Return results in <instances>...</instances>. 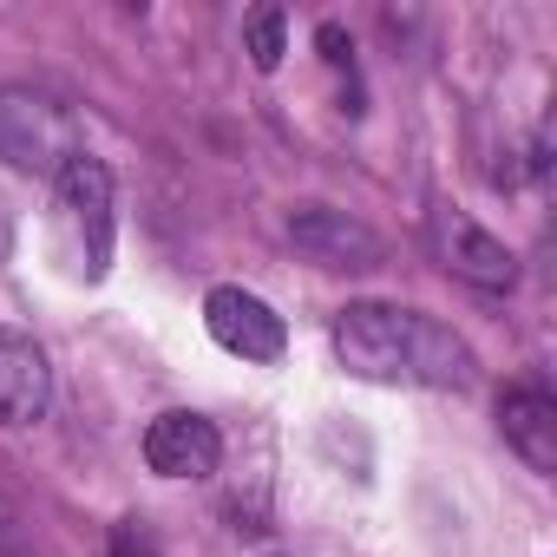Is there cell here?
I'll use <instances>...</instances> for the list:
<instances>
[{
  "mask_svg": "<svg viewBox=\"0 0 557 557\" xmlns=\"http://www.w3.org/2000/svg\"><path fill=\"white\" fill-rule=\"evenodd\" d=\"M106 557H158V537L145 518H119L112 537H106Z\"/></svg>",
  "mask_w": 557,
  "mask_h": 557,
  "instance_id": "obj_11",
  "label": "cell"
},
{
  "mask_svg": "<svg viewBox=\"0 0 557 557\" xmlns=\"http://www.w3.org/2000/svg\"><path fill=\"white\" fill-rule=\"evenodd\" d=\"M335 342V361L355 374V381H374V387H446V394H466L479 381V361L472 348L420 315V309H400V302H348L329 329Z\"/></svg>",
  "mask_w": 557,
  "mask_h": 557,
  "instance_id": "obj_1",
  "label": "cell"
},
{
  "mask_svg": "<svg viewBox=\"0 0 557 557\" xmlns=\"http://www.w3.org/2000/svg\"><path fill=\"white\" fill-rule=\"evenodd\" d=\"M426 243H433V256H440L446 275H459V283H472L485 296H505L518 283V256L479 216H466L459 203H433L426 210Z\"/></svg>",
  "mask_w": 557,
  "mask_h": 557,
  "instance_id": "obj_3",
  "label": "cell"
},
{
  "mask_svg": "<svg viewBox=\"0 0 557 557\" xmlns=\"http://www.w3.org/2000/svg\"><path fill=\"white\" fill-rule=\"evenodd\" d=\"M243 47H249V66L256 73H275V66H283V53H289V14L283 8H256L243 21Z\"/></svg>",
  "mask_w": 557,
  "mask_h": 557,
  "instance_id": "obj_10",
  "label": "cell"
},
{
  "mask_svg": "<svg viewBox=\"0 0 557 557\" xmlns=\"http://www.w3.org/2000/svg\"><path fill=\"white\" fill-rule=\"evenodd\" d=\"M203 329H210V342H216L223 355H236V361H256V368L283 361V348H289V329H283V315H275L262 296L236 289V283H216V289L203 296Z\"/></svg>",
  "mask_w": 557,
  "mask_h": 557,
  "instance_id": "obj_4",
  "label": "cell"
},
{
  "mask_svg": "<svg viewBox=\"0 0 557 557\" xmlns=\"http://www.w3.org/2000/svg\"><path fill=\"white\" fill-rule=\"evenodd\" d=\"M498 433L531 472H557V400L544 387H505L498 394Z\"/></svg>",
  "mask_w": 557,
  "mask_h": 557,
  "instance_id": "obj_9",
  "label": "cell"
},
{
  "mask_svg": "<svg viewBox=\"0 0 557 557\" xmlns=\"http://www.w3.org/2000/svg\"><path fill=\"white\" fill-rule=\"evenodd\" d=\"M79 151L73 138V112L27 79L0 86V158H8L21 177H60V164Z\"/></svg>",
  "mask_w": 557,
  "mask_h": 557,
  "instance_id": "obj_2",
  "label": "cell"
},
{
  "mask_svg": "<svg viewBox=\"0 0 557 557\" xmlns=\"http://www.w3.org/2000/svg\"><path fill=\"white\" fill-rule=\"evenodd\" d=\"M53 407V361L34 335L0 329V426H40Z\"/></svg>",
  "mask_w": 557,
  "mask_h": 557,
  "instance_id": "obj_8",
  "label": "cell"
},
{
  "mask_svg": "<svg viewBox=\"0 0 557 557\" xmlns=\"http://www.w3.org/2000/svg\"><path fill=\"white\" fill-rule=\"evenodd\" d=\"M60 203H66V223L79 230V256H86V275H106L112 269V171L106 158H92L86 145L60 164Z\"/></svg>",
  "mask_w": 557,
  "mask_h": 557,
  "instance_id": "obj_5",
  "label": "cell"
},
{
  "mask_svg": "<svg viewBox=\"0 0 557 557\" xmlns=\"http://www.w3.org/2000/svg\"><path fill=\"white\" fill-rule=\"evenodd\" d=\"M145 466L158 479H210L223 466V433L216 420L190 413V407H171L145 426Z\"/></svg>",
  "mask_w": 557,
  "mask_h": 557,
  "instance_id": "obj_7",
  "label": "cell"
},
{
  "mask_svg": "<svg viewBox=\"0 0 557 557\" xmlns=\"http://www.w3.org/2000/svg\"><path fill=\"white\" fill-rule=\"evenodd\" d=\"M289 243H296L309 262H322V269H381V262H387L381 230H368L361 216H348V210H335V203H302V210H289Z\"/></svg>",
  "mask_w": 557,
  "mask_h": 557,
  "instance_id": "obj_6",
  "label": "cell"
},
{
  "mask_svg": "<svg viewBox=\"0 0 557 557\" xmlns=\"http://www.w3.org/2000/svg\"><path fill=\"white\" fill-rule=\"evenodd\" d=\"M8 256H14V223H8V210H0V269H8Z\"/></svg>",
  "mask_w": 557,
  "mask_h": 557,
  "instance_id": "obj_12",
  "label": "cell"
}]
</instances>
